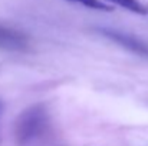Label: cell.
<instances>
[{"instance_id": "1", "label": "cell", "mask_w": 148, "mask_h": 146, "mask_svg": "<svg viewBox=\"0 0 148 146\" xmlns=\"http://www.w3.org/2000/svg\"><path fill=\"white\" fill-rule=\"evenodd\" d=\"M49 128V115L43 105H35L26 109L16 120L14 135L20 145H29L38 141Z\"/></svg>"}, {"instance_id": "2", "label": "cell", "mask_w": 148, "mask_h": 146, "mask_svg": "<svg viewBox=\"0 0 148 146\" xmlns=\"http://www.w3.org/2000/svg\"><path fill=\"white\" fill-rule=\"evenodd\" d=\"M97 32L99 35H102L103 37L112 40L114 43L122 46L124 49L148 59V43H145L144 40H141L132 35H128L125 32L111 29V27H97Z\"/></svg>"}, {"instance_id": "3", "label": "cell", "mask_w": 148, "mask_h": 146, "mask_svg": "<svg viewBox=\"0 0 148 146\" xmlns=\"http://www.w3.org/2000/svg\"><path fill=\"white\" fill-rule=\"evenodd\" d=\"M29 46V39L19 30L0 24V50L23 52Z\"/></svg>"}, {"instance_id": "4", "label": "cell", "mask_w": 148, "mask_h": 146, "mask_svg": "<svg viewBox=\"0 0 148 146\" xmlns=\"http://www.w3.org/2000/svg\"><path fill=\"white\" fill-rule=\"evenodd\" d=\"M108 1L116 6H121L125 10H130L137 14H148V7L145 4H143L140 0H108Z\"/></svg>"}, {"instance_id": "5", "label": "cell", "mask_w": 148, "mask_h": 146, "mask_svg": "<svg viewBox=\"0 0 148 146\" xmlns=\"http://www.w3.org/2000/svg\"><path fill=\"white\" fill-rule=\"evenodd\" d=\"M66 1L78 3V4L85 6V7L92 9V10H101V12H111L112 10V6H108L106 3H103L101 0H66Z\"/></svg>"}]
</instances>
